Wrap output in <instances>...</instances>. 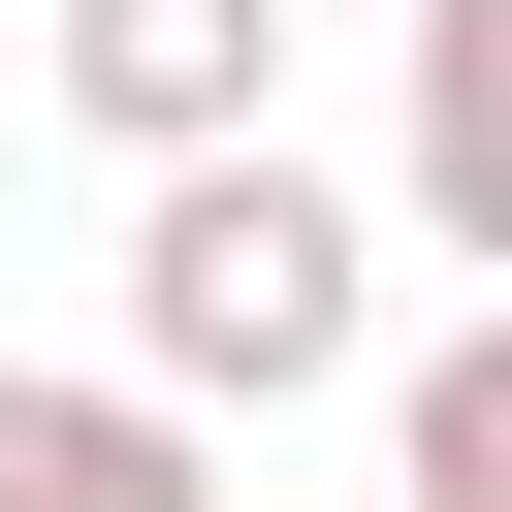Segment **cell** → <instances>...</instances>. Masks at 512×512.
Wrapping results in <instances>:
<instances>
[{
	"label": "cell",
	"mask_w": 512,
	"mask_h": 512,
	"mask_svg": "<svg viewBox=\"0 0 512 512\" xmlns=\"http://www.w3.org/2000/svg\"><path fill=\"white\" fill-rule=\"evenodd\" d=\"M384 512H512V288H480V320L384 384Z\"/></svg>",
	"instance_id": "cell-5"
},
{
	"label": "cell",
	"mask_w": 512,
	"mask_h": 512,
	"mask_svg": "<svg viewBox=\"0 0 512 512\" xmlns=\"http://www.w3.org/2000/svg\"><path fill=\"white\" fill-rule=\"evenodd\" d=\"M384 224L512 288V0H416V96H384Z\"/></svg>",
	"instance_id": "cell-4"
},
{
	"label": "cell",
	"mask_w": 512,
	"mask_h": 512,
	"mask_svg": "<svg viewBox=\"0 0 512 512\" xmlns=\"http://www.w3.org/2000/svg\"><path fill=\"white\" fill-rule=\"evenodd\" d=\"M64 128H128V160L288 128V0H64Z\"/></svg>",
	"instance_id": "cell-2"
},
{
	"label": "cell",
	"mask_w": 512,
	"mask_h": 512,
	"mask_svg": "<svg viewBox=\"0 0 512 512\" xmlns=\"http://www.w3.org/2000/svg\"><path fill=\"white\" fill-rule=\"evenodd\" d=\"M384 352V224L288 160V128H192V160H128V384H192V416H288V384H352Z\"/></svg>",
	"instance_id": "cell-1"
},
{
	"label": "cell",
	"mask_w": 512,
	"mask_h": 512,
	"mask_svg": "<svg viewBox=\"0 0 512 512\" xmlns=\"http://www.w3.org/2000/svg\"><path fill=\"white\" fill-rule=\"evenodd\" d=\"M0 512H224V416L192 384H64V352H0Z\"/></svg>",
	"instance_id": "cell-3"
}]
</instances>
